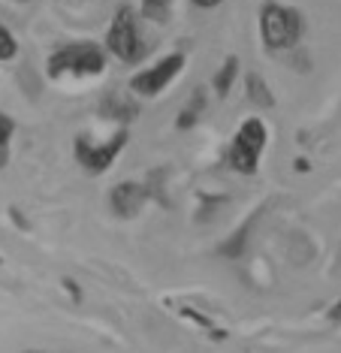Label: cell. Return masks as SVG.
I'll return each mask as SVG.
<instances>
[{"label": "cell", "mask_w": 341, "mask_h": 353, "mask_svg": "<svg viewBox=\"0 0 341 353\" xmlns=\"http://www.w3.org/2000/svg\"><path fill=\"white\" fill-rule=\"evenodd\" d=\"M260 34L269 49H293L302 34V19L296 10H287L281 3H266L260 12Z\"/></svg>", "instance_id": "cell-1"}, {"label": "cell", "mask_w": 341, "mask_h": 353, "mask_svg": "<svg viewBox=\"0 0 341 353\" xmlns=\"http://www.w3.org/2000/svg\"><path fill=\"white\" fill-rule=\"evenodd\" d=\"M103 52L94 43H72L64 46L48 61V73L52 76H97L103 73Z\"/></svg>", "instance_id": "cell-2"}, {"label": "cell", "mask_w": 341, "mask_h": 353, "mask_svg": "<svg viewBox=\"0 0 341 353\" xmlns=\"http://www.w3.org/2000/svg\"><path fill=\"white\" fill-rule=\"evenodd\" d=\"M106 43H109V52L127 63H136L145 58V43L139 37V25H136V15L130 6H121L118 10L115 21H112V28H109Z\"/></svg>", "instance_id": "cell-3"}, {"label": "cell", "mask_w": 341, "mask_h": 353, "mask_svg": "<svg viewBox=\"0 0 341 353\" xmlns=\"http://www.w3.org/2000/svg\"><path fill=\"white\" fill-rule=\"evenodd\" d=\"M263 148H266V127H263V121L251 118V121H245L239 127V133H235V139H233V148H230L233 170L254 172Z\"/></svg>", "instance_id": "cell-4"}, {"label": "cell", "mask_w": 341, "mask_h": 353, "mask_svg": "<svg viewBox=\"0 0 341 353\" xmlns=\"http://www.w3.org/2000/svg\"><path fill=\"white\" fill-rule=\"evenodd\" d=\"M184 67V54H169V58L157 61L154 67H148L145 73L133 76V82H130V88H133L136 94H145V97H154V94H160L164 88L173 82V79L182 73Z\"/></svg>", "instance_id": "cell-5"}, {"label": "cell", "mask_w": 341, "mask_h": 353, "mask_svg": "<svg viewBox=\"0 0 341 353\" xmlns=\"http://www.w3.org/2000/svg\"><path fill=\"white\" fill-rule=\"evenodd\" d=\"M115 208L118 212H124V214H133L136 212V205H139V199H142V190L136 188V184H124V188H118L115 190Z\"/></svg>", "instance_id": "cell-6"}, {"label": "cell", "mask_w": 341, "mask_h": 353, "mask_svg": "<svg viewBox=\"0 0 341 353\" xmlns=\"http://www.w3.org/2000/svg\"><path fill=\"white\" fill-rule=\"evenodd\" d=\"M169 10H173V0H142V15L157 25L169 19Z\"/></svg>", "instance_id": "cell-7"}, {"label": "cell", "mask_w": 341, "mask_h": 353, "mask_svg": "<svg viewBox=\"0 0 341 353\" xmlns=\"http://www.w3.org/2000/svg\"><path fill=\"white\" fill-rule=\"evenodd\" d=\"M235 70H239V61H235V58H226V63L221 67V73L215 76L217 94H226V91H230V85H233V79H235Z\"/></svg>", "instance_id": "cell-8"}, {"label": "cell", "mask_w": 341, "mask_h": 353, "mask_svg": "<svg viewBox=\"0 0 341 353\" xmlns=\"http://www.w3.org/2000/svg\"><path fill=\"white\" fill-rule=\"evenodd\" d=\"M10 136H12V121L6 115H0V166L6 163V154H10Z\"/></svg>", "instance_id": "cell-9"}, {"label": "cell", "mask_w": 341, "mask_h": 353, "mask_svg": "<svg viewBox=\"0 0 341 353\" xmlns=\"http://www.w3.org/2000/svg\"><path fill=\"white\" fill-rule=\"evenodd\" d=\"M15 49H19V46H15L12 34H10V30H6V28H0V61L12 58V54H15Z\"/></svg>", "instance_id": "cell-10"}, {"label": "cell", "mask_w": 341, "mask_h": 353, "mask_svg": "<svg viewBox=\"0 0 341 353\" xmlns=\"http://www.w3.org/2000/svg\"><path fill=\"white\" fill-rule=\"evenodd\" d=\"M251 97H254L257 103H266V106L272 103L269 88H263V82H260V79H251Z\"/></svg>", "instance_id": "cell-11"}, {"label": "cell", "mask_w": 341, "mask_h": 353, "mask_svg": "<svg viewBox=\"0 0 341 353\" xmlns=\"http://www.w3.org/2000/svg\"><path fill=\"white\" fill-rule=\"evenodd\" d=\"M197 6H202V10H212V6H217V3H224V0H193Z\"/></svg>", "instance_id": "cell-12"}]
</instances>
